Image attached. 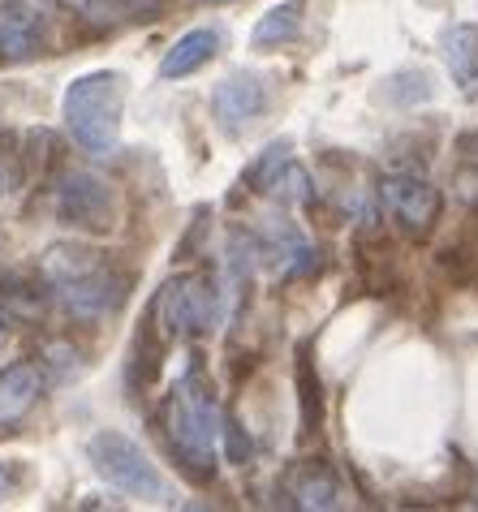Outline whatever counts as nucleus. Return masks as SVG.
<instances>
[{
	"instance_id": "nucleus-11",
	"label": "nucleus",
	"mask_w": 478,
	"mask_h": 512,
	"mask_svg": "<svg viewBox=\"0 0 478 512\" xmlns=\"http://www.w3.org/2000/svg\"><path fill=\"white\" fill-rule=\"evenodd\" d=\"M44 48V22L26 0L0 5V61H26Z\"/></svg>"
},
{
	"instance_id": "nucleus-21",
	"label": "nucleus",
	"mask_w": 478,
	"mask_h": 512,
	"mask_svg": "<svg viewBox=\"0 0 478 512\" xmlns=\"http://www.w3.org/2000/svg\"><path fill=\"white\" fill-rule=\"evenodd\" d=\"M9 487V474H5V469H0V491H5Z\"/></svg>"
},
{
	"instance_id": "nucleus-15",
	"label": "nucleus",
	"mask_w": 478,
	"mask_h": 512,
	"mask_svg": "<svg viewBox=\"0 0 478 512\" xmlns=\"http://www.w3.org/2000/svg\"><path fill=\"white\" fill-rule=\"evenodd\" d=\"M216 52H220V35L212 31V26H199V31L181 35L177 44L164 52L160 74H164V78H190L194 69L212 65V61H216Z\"/></svg>"
},
{
	"instance_id": "nucleus-20",
	"label": "nucleus",
	"mask_w": 478,
	"mask_h": 512,
	"mask_svg": "<svg viewBox=\"0 0 478 512\" xmlns=\"http://www.w3.org/2000/svg\"><path fill=\"white\" fill-rule=\"evenodd\" d=\"M461 151H466V160H470V164H478V130L461 138Z\"/></svg>"
},
{
	"instance_id": "nucleus-17",
	"label": "nucleus",
	"mask_w": 478,
	"mask_h": 512,
	"mask_svg": "<svg viewBox=\"0 0 478 512\" xmlns=\"http://www.w3.org/2000/svg\"><path fill=\"white\" fill-rule=\"evenodd\" d=\"M220 431H224V452H229V465H242L250 457V439L242 431V422L229 418V422H220Z\"/></svg>"
},
{
	"instance_id": "nucleus-14",
	"label": "nucleus",
	"mask_w": 478,
	"mask_h": 512,
	"mask_svg": "<svg viewBox=\"0 0 478 512\" xmlns=\"http://www.w3.org/2000/svg\"><path fill=\"white\" fill-rule=\"evenodd\" d=\"M263 250L272 254V259H280V272L285 276H306V272H315V263H319V250L306 241V233L298 224H285V220H272L259 254Z\"/></svg>"
},
{
	"instance_id": "nucleus-16",
	"label": "nucleus",
	"mask_w": 478,
	"mask_h": 512,
	"mask_svg": "<svg viewBox=\"0 0 478 512\" xmlns=\"http://www.w3.org/2000/svg\"><path fill=\"white\" fill-rule=\"evenodd\" d=\"M302 0H285V5H276L267 18L255 26V48H276V44H289V39H298L302 31Z\"/></svg>"
},
{
	"instance_id": "nucleus-1",
	"label": "nucleus",
	"mask_w": 478,
	"mask_h": 512,
	"mask_svg": "<svg viewBox=\"0 0 478 512\" xmlns=\"http://www.w3.org/2000/svg\"><path fill=\"white\" fill-rule=\"evenodd\" d=\"M164 439L190 478L207 482L216 474L220 409H216V392H212V379L203 375V366H190L173 383V392L164 396Z\"/></svg>"
},
{
	"instance_id": "nucleus-12",
	"label": "nucleus",
	"mask_w": 478,
	"mask_h": 512,
	"mask_svg": "<svg viewBox=\"0 0 478 512\" xmlns=\"http://www.w3.org/2000/svg\"><path fill=\"white\" fill-rule=\"evenodd\" d=\"M44 396V375L31 362H13L0 371V426L18 422L35 409V401Z\"/></svg>"
},
{
	"instance_id": "nucleus-13",
	"label": "nucleus",
	"mask_w": 478,
	"mask_h": 512,
	"mask_svg": "<svg viewBox=\"0 0 478 512\" xmlns=\"http://www.w3.org/2000/svg\"><path fill=\"white\" fill-rule=\"evenodd\" d=\"M440 52H444V65L457 87L466 95H478V26H470V22L448 26L440 35Z\"/></svg>"
},
{
	"instance_id": "nucleus-5",
	"label": "nucleus",
	"mask_w": 478,
	"mask_h": 512,
	"mask_svg": "<svg viewBox=\"0 0 478 512\" xmlns=\"http://www.w3.org/2000/svg\"><path fill=\"white\" fill-rule=\"evenodd\" d=\"M147 315H151L147 319L151 332H160L164 340H173L177 332H203V327H212L216 315H220V302H216L212 280H203V276H173L160 289L156 302H151Z\"/></svg>"
},
{
	"instance_id": "nucleus-2",
	"label": "nucleus",
	"mask_w": 478,
	"mask_h": 512,
	"mask_svg": "<svg viewBox=\"0 0 478 512\" xmlns=\"http://www.w3.org/2000/svg\"><path fill=\"white\" fill-rule=\"evenodd\" d=\"M65 130L91 155H108L121 138V112H125V74L117 69H95L69 82L65 91Z\"/></svg>"
},
{
	"instance_id": "nucleus-4",
	"label": "nucleus",
	"mask_w": 478,
	"mask_h": 512,
	"mask_svg": "<svg viewBox=\"0 0 478 512\" xmlns=\"http://www.w3.org/2000/svg\"><path fill=\"white\" fill-rule=\"evenodd\" d=\"M87 457L95 465V474H100L108 487H117L121 495H130V500H147V504H168L173 500V487L164 482V474L151 465L147 452L138 448L134 439H125L121 431L91 435Z\"/></svg>"
},
{
	"instance_id": "nucleus-18",
	"label": "nucleus",
	"mask_w": 478,
	"mask_h": 512,
	"mask_svg": "<svg viewBox=\"0 0 478 512\" xmlns=\"http://www.w3.org/2000/svg\"><path fill=\"white\" fill-rule=\"evenodd\" d=\"M61 5L95 22H112V13H117V0H61Z\"/></svg>"
},
{
	"instance_id": "nucleus-10",
	"label": "nucleus",
	"mask_w": 478,
	"mask_h": 512,
	"mask_svg": "<svg viewBox=\"0 0 478 512\" xmlns=\"http://www.w3.org/2000/svg\"><path fill=\"white\" fill-rule=\"evenodd\" d=\"M280 487H285V500H289L293 508L323 512V508H336V504H341V478H336V469L323 465V461H302V465H293Z\"/></svg>"
},
{
	"instance_id": "nucleus-6",
	"label": "nucleus",
	"mask_w": 478,
	"mask_h": 512,
	"mask_svg": "<svg viewBox=\"0 0 478 512\" xmlns=\"http://www.w3.org/2000/svg\"><path fill=\"white\" fill-rule=\"evenodd\" d=\"M246 186H255L259 194H272L289 207L315 203V181L298 160H293L289 142H272V147L246 168Z\"/></svg>"
},
{
	"instance_id": "nucleus-7",
	"label": "nucleus",
	"mask_w": 478,
	"mask_h": 512,
	"mask_svg": "<svg viewBox=\"0 0 478 512\" xmlns=\"http://www.w3.org/2000/svg\"><path fill=\"white\" fill-rule=\"evenodd\" d=\"M379 203L405 233H427L440 216V190L418 173H388L379 181Z\"/></svg>"
},
{
	"instance_id": "nucleus-19",
	"label": "nucleus",
	"mask_w": 478,
	"mask_h": 512,
	"mask_svg": "<svg viewBox=\"0 0 478 512\" xmlns=\"http://www.w3.org/2000/svg\"><path fill=\"white\" fill-rule=\"evenodd\" d=\"M298 371H302V401H306V426H315L319 422V388H315V379H311V358H306V353H302V366H298Z\"/></svg>"
},
{
	"instance_id": "nucleus-3",
	"label": "nucleus",
	"mask_w": 478,
	"mask_h": 512,
	"mask_svg": "<svg viewBox=\"0 0 478 512\" xmlns=\"http://www.w3.org/2000/svg\"><path fill=\"white\" fill-rule=\"evenodd\" d=\"M48 280L61 306L78 319H104L108 310H117L125 293V276L112 267L104 254L78 250V246H56L48 254Z\"/></svg>"
},
{
	"instance_id": "nucleus-8",
	"label": "nucleus",
	"mask_w": 478,
	"mask_h": 512,
	"mask_svg": "<svg viewBox=\"0 0 478 512\" xmlns=\"http://www.w3.org/2000/svg\"><path fill=\"white\" fill-rule=\"evenodd\" d=\"M56 216L78 224V229H108L112 224V194L100 177L65 173L56 186Z\"/></svg>"
},
{
	"instance_id": "nucleus-9",
	"label": "nucleus",
	"mask_w": 478,
	"mask_h": 512,
	"mask_svg": "<svg viewBox=\"0 0 478 512\" xmlns=\"http://www.w3.org/2000/svg\"><path fill=\"white\" fill-rule=\"evenodd\" d=\"M263 108H267V82L250 74V69H237L212 91V112L224 134H242Z\"/></svg>"
}]
</instances>
